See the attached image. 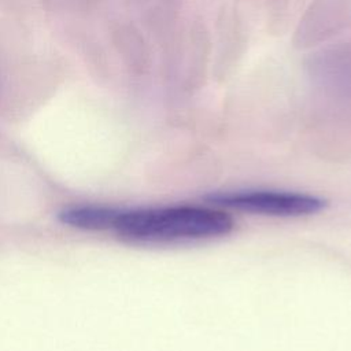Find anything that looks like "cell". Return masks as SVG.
<instances>
[{
  "label": "cell",
  "mask_w": 351,
  "mask_h": 351,
  "mask_svg": "<svg viewBox=\"0 0 351 351\" xmlns=\"http://www.w3.org/2000/svg\"><path fill=\"white\" fill-rule=\"evenodd\" d=\"M204 199L215 206L230 210L282 218L313 215L321 213L328 206V202L317 195L273 189L210 192Z\"/></svg>",
  "instance_id": "cell-2"
},
{
  "label": "cell",
  "mask_w": 351,
  "mask_h": 351,
  "mask_svg": "<svg viewBox=\"0 0 351 351\" xmlns=\"http://www.w3.org/2000/svg\"><path fill=\"white\" fill-rule=\"evenodd\" d=\"M234 221L226 213L203 206H165L119 210L112 230L136 244H173L229 234Z\"/></svg>",
  "instance_id": "cell-1"
},
{
  "label": "cell",
  "mask_w": 351,
  "mask_h": 351,
  "mask_svg": "<svg viewBox=\"0 0 351 351\" xmlns=\"http://www.w3.org/2000/svg\"><path fill=\"white\" fill-rule=\"evenodd\" d=\"M119 208L103 206H74L62 210L58 218L62 223L84 230L112 229Z\"/></svg>",
  "instance_id": "cell-3"
}]
</instances>
